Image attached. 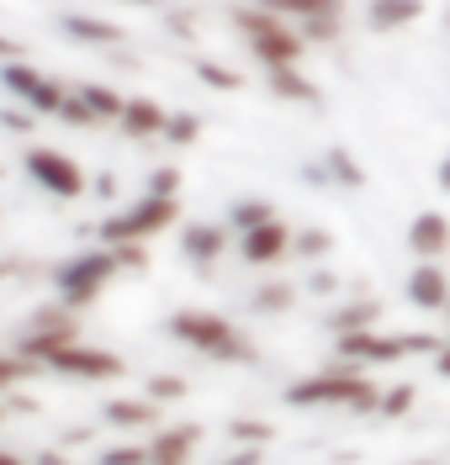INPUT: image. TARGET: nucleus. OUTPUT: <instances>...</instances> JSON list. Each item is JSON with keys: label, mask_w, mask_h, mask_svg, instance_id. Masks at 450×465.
<instances>
[{"label": "nucleus", "mask_w": 450, "mask_h": 465, "mask_svg": "<svg viewBox=\"0 0 450 465\" xmlns=\"http://www.w3.org/2000/svg\"><path fill=\"white\" fill-rule=\"evenodd\" d=\"M0 465H27L22 455H11V450H0Z\"/></svg>", "instance_id": "nucleus-40"}, {"label": "nucleus", "mask_w": 450, "mask_h": 465, "mask_svg": "<svg viewBox=\"0 0 450 465\" xmlns=\"http://www.w3.org/2000/svg\"><path fill=\"white\" fill-rule=\"evenodd\" d=\"M196 444H202V429H196V423L159 429V434L149 439V465H191Z\"/></svg>", "instance_id": "nucleus-13"}, {"label": "nucleus", "mask_w": 450, "mask_h": 465, "mask_svg": "<svg viewBox=\"0 0 450 465\" xmlns=\"http://www.w3.org/2000/svg\"><path fill=\"white\" fill-rule=\"evenodd\" d=\"M414 397H419L414 386H387L382 402H376V418H408L414 412Z\"/></svg>", "instance_id": "nucleus-25"}, {"label": "nucleus", "mask_w": 450, "mask_h": 465, "mask_svg": "<svg viewBox=\"0 0 450 465\" xmlns=\"http://www.w3.org/2000/svg\"><path fill=\"white\" fill-rule=\"evenodd\" d=\"M408 249H414L419 260H440L450 249V217L445 212H419V217L408 223Z\"/></svg>", "instance_id": "nucleus-14"}, {"label": "nucleus", "mask_w": 450, "mask_h": 465, "mask_svg": "<svg viewBox=\"0 0 450 465\" xmlns=\"http://www.w3.org/2000/svg\"><path fill=\"white\" fill-rule=\"evenodd\" d=\"M48 371L59 376H75V381H117L122 376V360L112 349H85V344H69L48 360Z\"/></svg>", "instance_id": "nucleus-9"}, {"label": "nucleus", "mask_w": 450, "mask_h": 465, "mask_svg": "<svg viewBox=\"0 0 450 465\" xmlns=\"http://www.w3.org/2000/svg\"><path fill=\"white\" fill-rule=\"evenodd\" d=\"M265 11L297 22V27H313V22H339L345 16V0H265Z\"/></svg>", "instance_id": "nucleus-18"}, {"label": "nucleus", "mask_w": 450, "mask_h": 465, "mask_svg": "<svg viewBox=\"0 0 450 465\" xmlns=\"http://www.w3.org/2000/svg\"><path fill=\"white\" fill-rule=\"evenodd\" d=\"M292 302H297V291H292V286H265L260 296H255V307H260V312H286Z\"/></svg>", "instance_id": "nucleus-29"}, {"label": "nucleus", "mask_w": 450, "mask_h": 465, "mask_svg": "<svg viewBox=\"0 0 450 465\" xmlns=\"http://www.w3.org/2000/svg\"><path fill=\"white\" fill-rule=\"evenodd\" d=\"M122 264H127L122 249H95V254H85V260H69L59 270V296L69 302V307H85V302L101 296V286L117 275Z\"/></svg>", "instance_id": "nucleus-6"}, {"label": "nucleus", "mask_w": 450, "mask_h": 465, "mask_svg": "<svg viewBox=\"0 0 450 465\" xmlns=\"http://www.w3.org/2000/svg\"><path fill=\"white\" fill-rule=\"evenodd\" d=\"M414 465H440V460H414Z\"/></svg>", "instance_id": "nucleus-41"}, {"label": "nucleus", "mask_w": 450, "mask_h": 465, "mask_svg": "<svg viewBox=\"0 0 450 465\" xmlns=\"http://www.w3.org/2000/svg\"><path fill=\"white\" fill-rule=\"evenodd\" d=\"M234 22H239L244 43L255 48V58H260L265 69H292V64H302V54H307L302 27L286 22V16H275V11H239Z\"/></svg>", "instance_id": "nucleus-2"}, {"label": "nucleus", "mask_w": 450, "mask_h": 465, "mask_svg": "<svg viewBox=\"0 0 450 465\" xmlns=\"http://www.w3.org/2000/svg\"><path fill=\"white\" fill-rule=\"evenodd\" d=\"M106 423H117V429H149V423H159V402L154 397H117V402H106Z\"/></svg>", "instance_id": "nucleus-20"}, {"label": "nucleus", "mask_w": 450, "mask_h": 465, "mask_svg": "<svg viewBox=\"0 0 450 465\" xmlns=\"http://www.w3.org/2000/svg\"><path fill=\"white\" fill-rule=\"evenodd\" d=\"M69 344H80V328H75V318H64V312H43V318H37V328L22 339V354L48 365V360H54L59 349H69Z\"/></svg>", "instance_id": "nucleus-11"}, {"label": "nucleus", "mask_w": 450, "mask_h": 465, "mask_svg": "<svg viewBox=\"0 0 450 465\" xmlns=\"http://www.w3.org/2000/svg\"><path fill=\"white\" fill-rule=\"evenodd\" d=\"M0 80H5V90H11V95H22L27 106H37V112H54V116H59L64 95H69V90H59L48 74H43V69H32V64H22V58H11V64L0 69Z\"/></svg>", "instance_id": "nucleus-8"}, {"label": "nucleus", "mask_w": 450, "mask_h": 465, "mask_svg": "<svg viewBox=\"0 0 450 465\" xmlns=\"http://www.w3.org/2000/svg\"><path fill=\"white\" fill-rule=\"evenodd\" d=\"M286 402H292V407H350V412H376L382 386H371L355 365H345V360H339V365L318 371V376L292 381V386H286Z\"/></svg>", "instance_id": "nucleus-1"}, {"label": "nucleus", "mask_w": 450, "mask_h": 465, "mask_svg": "<svg viewBox=\"0 0 450 465\" xmlns=\"http://www.w3.org/2000/svg\"><path fill=\"white\" fill-rule=\"evenodd\" d=\"M180 249H185V260L191 264L223 260V249H228V228H217V223H191V228L180 232Z\"/></svg>", "instance_id": "nucleus-16"}, {"label": "nucleus", "mask_w": 450, "mask_h": 465, "mask_svg": "<svg viewBox=\"0 0 450 465\" xmlns=\"http://www.w3.org/2000/svg\"><path fill=\"white\" fill-rule=\"evenodd\" d=\"M435 180H440V191H450V153L440 159V170H435Z\"/></svg>", "instance_id": "nucleus-39"}, {"label": "nucleus", "mask_w": 450, "mask_h": 465, "mask_svg": "<svg viewBox=\"0 0 450 465\" xmlns=\"http://www.w3.org/2000/svg\"><path fill=\"white\" fill-rule=\"evenodd\" d=\"M329 249H334L329 228H302V232H297V243H292V254H297V260H324Z\"/></svg>", "instance_id": "nucleus-24"}, {"label": "nucleus", "mask_w": 450, "mask_h": 465, "mask_svg": "<svg viewBox=\"0 0 450 465\" xmlns=\"http://www.w3.org/2000/svg\"><path fill=\"white\" fill-rule=\"evenodd\" d=\"M440 339H429V333H376V328H365V333H345L339 339V360L345 365H382V360H408V354H440Z\"/></svg>", "instance_id": "nucleus-4"}, {"label": "nucleus", "mask_w": 450, "mask_h": 465, "mask_svg": "<svg viewBox=\"0 0 450 465\" xmlns=\"http://www.w3.org/2000/svg\"><path fill=\"white\" fill-rule=\"evenodd\" d=\"M80 101L95 112V122H122V106H127L117 90H106V85H80Z\"/></svg>", "instance_id": "nucleus-23"}, {"label": "nucleus", "mask_w": 450, "mask_h": 465, "mask_svg": "<svg viewBox=\"0 0 450 465\" xmlns=\"http://www.w3.org/2000/svg\"><path fill=\"white\" fill-rule=\"evenodd\" d=\"M196 133H202V122H196V116H170V127H165V138H170V143H191Z\"/></svg>", "instance_id": "nucleus-32"}, {"label": "nucleus", "mask_w": 450, "mask_h": 465, "mask_svg": "<svg viewBox=\"0 0 450 465\" xmlns=\"http://www.w3.org/2000/svg\"><path fill=\"white\" fill-rule=\"evenodd\" d=\"M376 318H382V302L365 296V302H345V307L329 318V328L345 339V333H365V328H376Z\"/></svg>", "instance_id": "nucleus-21"}, {"label": "nucleus", "mask_w": 450, "mask_h": 465, "mask_svg": "<svg viewBox=\"0 0 450 465\" xmlns=\"http://www.w3.org/2000/svg\"><path fill=\"white\" fill-rule=\"evenodd\" d=\"M234 439H255L260 444V439H270V423H234Z\"/></svg>", "instance_id": "nucleus-35"}, {"label": "nucleus", "mask_w": 450, "mask_h": 465, "mask_svg": "<svg viewBox=\"0 0 450 465\" xmlns=\"http://www.w3.org/2000/svg\"><path fill=\"white\" fill-rule=\"evenodd\" d=\"M292 243H297V232L286 228L281 217H270V223H260V228H244L239 232V254L249 264H275L292 254Z\"/></svg>", "instance_id": "nucleus-10"}, {"label": "nucleus", "mask_w": 450, "mask_h": 465, "mask_svg": "<svg viewBox=\"0 0 450 465\" xmlns=\"http://www.w3.org/2000/svg\"><path fill=\"white\" fill-rule=\"evenodd\" d=\"M270 217H275V206H270V202H239V206H234V217H228V228L244 232V228H260V223H270Z\"/></svg>", "instance_id": "nucleus-26"}, {"label": "nucleus", "mask_w": 450, "mask_h": 465, "mask_svg": "<svg viewBox=\"0 0 450 465\" xmlns=\"http://www.w3.org/2000/svg\"><path fill=\"white\" fill-rule=\"evenodd\" d=\"M329 174L334 180H345V185H365V174H360V164L345 153V148H329Z\"/></svg>", "instance_id": "nucleus-27"}, {"label": "nucleus", "mask_w": 450, "mask_h": 465, "mask_svg": "<svg viewBox=\"0 0 450 465\" xmlns=\"http://www.w3.org/2000/svg\"><path fill=\"white\" fill-rule=\"evenodd\" d=\"M170 127V112L154 101V95H133L127 106H122V133H133V138H154V133H165Z\"/></svg>", "instance_id": "nucleus-17"}, {"label": "nucleus", "mask_w": 450, "mask_h": 465, "mask_svg": "<svg viewBox=\"0 0 450 465\" xmlns=\"http://www.w3.org/2000/svg\"><path fill=\"white\" fill-rule=\"evenodd\" d=\"M175 217H180L175 196H154V191H144V196L127 206V212L106 217L101 238H106V243H144V238H154V232H165Z\"/></svg>", "instance_id": "nucleus-5"}, {"label": "nucleus", "mask_w": 450, "mask_h": 465, "mask_svg": "<svg viewBox=\"0 0 450 465\" xmlns=\"http://www.w3.org/2000/svg\"><path fill=\"white\" fill-rule=\"evenodd\" d=\"M180 391H185V381H175V376H159V381L149 386V397H154V402H159V397H180Z\"/></svg>", "instance_id": "nucleus-34"}, {"label": "nucleus", "mask_w": 450, "mask_h": 465, "mask_svg": "<svg viewBox=\"0 0 450 465\" xmlns=\"http://www.w3.org/2000/svg\"><path fill=\"white\" fill-rule=\"evenodd\" d=\"M265 85H270V95L297 101V106H318V101H324V95H318V85L302 74V64H292V69H265Z\"/></svg>", "instance_id": "nucleus-19"}, {"label": "nucleus", "mask_w": 450, "mask_h": 465, "mask_svg": "<svg viewBox=\"0 0 450 465\" xmlns=\"http://www.w3.org/2000/svg\"><path fill=\"white\" fill-rule=\"evenodd\" d=\"M101 465H149V444H127V450H106Z\"/></svg>", "instance_id": "nucleus-30"}, {"label": "nucleus", "mask_w": 450, "mask_h": 465, "mask_svg": "<svg viewBox=\"0 0 450 465\" xmlns=\"http://www.w3.org/2000/svg\"><path fill=\"white\" fill-rule=\"evenodd\" d=\"M217 465H260V444H249L244 455H228V460H217Z\"/></svg>", "instance_id": "nucleus-36"}, {"label": "nucleus", "mask_w": 450, "mask_h": 465, "mask_svg": "<svg viewBox=\"0 0 450 465\" xmlns=\"http://www.w3.org/2000/svg\"><path fill=\"white\" fill-rule=\"evenodd\" d=\"M435 371H440V376L450 381V339H445V349H440V354H435Z\"/></svg>", "instance_id": "nucleus-37"}, {"label": "nucleus", "mask_w": 450, "mask_h": 465, "mask_svg": "<svg viewBox=\"0 0 450 465\" xmlns=\"http://www.w3.org/2000/svg\"><path fill=\"white\" fill-rule=\"evenodd\" d=\"M424 0H371L365 5V27L371 32H403L414 27V22H424Z\"/></svg>", "instance_id": "nucleus-15"}, {"label": "nucleus", "mask_w": 450, "mask_h": 465, "mask_svg": "<svg viewBox=\"0 0 450 465\" xmlns=\"http://www.w3.org/2000/svg\"><path fill=\"white\" fill-rule=\"evenodd\" d=\"M307 286H313V291H334V275H329V270H318V275H313Z\"/></svg>", "instance_id": "nucleus-38"}, {"label": "nucleus", "mask_w": 450, "mask_h": 465, "mask_svg": "<svg viewBox=\"0 0 450 465\" xmlns=\"http://www.w3.org/2000/svg\"><path fill=\"white\" fill-rule=\"evenodd\" d=\"M32 371V360L27 354H0V386H16V381Z\"/></svg>", "instance_id": "nucleus-31"}, {"label": "nucleus", "mask_w": 450, "mask_h": 465, "mask_svg": "<svg viewBox=\"0 0 450 465\" xmlns=\"http://www.w3.org/2000/svg\"><path fill=\"white\" fill-rule=\"evenodd\" d=\"M408 302L419 312H450V275L440 260H419V270L408 275Z\"/></svg>", "instance_id": "nucleus-12"}, {"label": "nucleus", "mask_w": 450, "mask_h": 465, "mask_svg": "<svg viewBox=\"0 0 450 465\" xmlns=\"http://www.w3.org/2000/svg\"><path fill=\"white\" fill-rule=\"evenodd\" d=\"M175 185H180V174H175V170H154V180H149L154 196H175Z\"/></svg>", "instance_id": "nucleus-33"}, {"label": "nucleus", "mask_w": 450, "mask_h": 465, "mask_svg": "<svg viewBox=\"0 0 450 465\" xmlns=\"http://www.w3.org/2000/svg\"><path fill=\"white\" fill-rule=\"evenodd\" d=\"M196 80H207L212 90H239V85H244V80L234 74V69H217L212 58H202V64H196Z\"/></svg>", "instance_id": "nucleus-28"}, {"label": "nucleus", "mask_w": 450, "mask_h": 465, "mask_svg": "<svg viewBox=\"0 0 450 465\" xmlns=\"http://www.w3.org/2000/svg\"><path fill=\"white\" fill-rule=\"evenodd\" d=\"M27 174L48 191V196H64V202H75V196H85V170L75 164V159H64L59 148H27Z\"/></svg>", "instance_id": "nucleus-7"}, {"label": "nucleus", "mask_w": 450, "mask_h": 465, "mask_svg": "<svg viewBox=\"0 0 450 465\" xmlns=\"http://www.w3.org/2000/svg\"><path fill=\"white\" fill-rule=\"evenodd\" d=\"M170 333H175L180 344H191L196 354L228 360V365H239V360H249V354H255V349H249V339H244L228 318H217V312H175V318H170Z\"/></svg>", "instance_id": "nucleus-3"}, {"label": "nucleus", "mask_w": 450, "mask_h": 465, "mask_svg": "<svg viewBox=\"0 0 450 465\" xmlns=\"http://www.w3.org/2000/svg\"><path fill=\"white\" fill-rule=\"evenodd\" d=\"M59 27H64V37H75V43H95V48H112V43H122V27H112V22H95V16H64Z\"/></svg>", "instance_id": "nucleus-22"}]
</instances>
